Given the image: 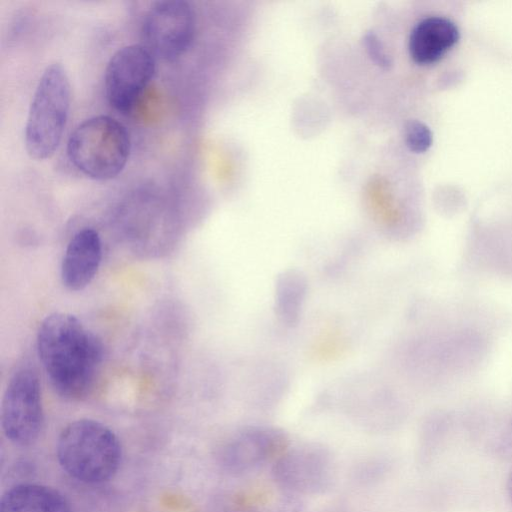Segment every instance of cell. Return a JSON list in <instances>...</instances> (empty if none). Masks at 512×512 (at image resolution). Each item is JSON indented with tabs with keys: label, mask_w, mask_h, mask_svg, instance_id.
I'll list each match as a JSON object with an SVG mask.
<instances>
[{
	"label": "cell",
	"mask_w": 512,
	"mask_h": 512,
	"mask_svg": "<svg viewBox=\"0 0 512 512\" xmlns=\"http://www.w3.org/2000/svg\"><path fill=\"white\" fill-rule=\"evenodd\" d=\"M154 72L155 57L142 44L118 49L108 61L104 75L109 104L122 113L131 111Z\"/></svg>",
	"instance_id": "obj_7"
},
{
	"label": "cell",
	"mask_w": 512,
	"mask_h": 512,
	"mask_svg": "<svg viewBox=\"0 0 512 512\" xmlns=\"http://www.w3.org/2000/svg\"><path fill=\"white\" fill-rule=\"evenodd\" d=\"M56 457L68 476L83 484L98 485L116 475L122 461V446L118 436L105 424L78 419L60 432Z\"/></svg>",
	"instance_id": "obj_2"
},
{
	"label": "cell",
	"mask_w": 512,
	"mask_h": 512,
	"mask_svg": "<svg viewBox=\"0 0 512 512\" xmlns=\"http://www.w3.org/2000/svg\"><path fill=\"white\" fill-rule=\"evenodd\" d=\"M70 100V82L63 66H47L34 91L25 125V147L31 158L44 160L54 154L67 123Z\"/></svg>",
	"instance_id": "obj_4"
},
{
	"label": "cell",
	"mask_w": 512,
	"mask_h": 512,
	"mask_svg": "<svg viewBox=\"0 0 512 512\" xmlns=\"http://www.w3.org/2000/svg\"><path fill=\"white\" fill-rule=\"evenodd\" d=\"M1 427L13 444L34 443L44 425L39 377L29 365L19 367L8 380L1 402Z\"/></svg>",
	"instance_id": "obj_5"
},
{
	"label": "cell",
	"mask_w": 512,
	"mask_h": 512,
	"mask_svg": "<svg viewBox=\"0 0 512 512\" xmlns=\"http://www.w3.org/2000/svg\"><path fill=\"white\" fill-rule=\"evenodd\" d=\"M102 260V242L92 228L79 230L70 239L61 263V281L70 291L87 287L96 276Z\"/></svg>",
	"instance_id": "obj_8"
},
{
	"label": "cell",
	"mask_w": 512,
	"mask_h": 512,
	"mask_svg": "<svg viewBox=\"0 0 512 512\" xmlns=\"http://www.w3.org/2000/svg\"><path fill=\"white\" fill-rule=\"evenodd\" d=\"M457 25L442 16H429L420 20L411 30L408 51L419 65H431L441 60L458 42Z\"/></svg>",
	"instance_id": "obj_9"
},
{
	"label": "cell",
	"mask_w": 512,
	"mask_h": 512,
	"mask_svg": "<svg viewBox=\"0 0 512 512\" xmlns=\"http://www.w3.org/2000/svg\"><path fill=\"white\" fill-rule=\"evenodd\" d=\"M305 291V280L298 272L289 271L281 276L277 287V309L284 323L292 325L297 321Z\"/></svg>",
	"instance_id": "obj_11"
},
{
	"label": "cell",
	"mask_w": 512,
	"mask_h": 512,
	"mask_svg": "<svg viewBox=\"0 0 512 512\" xmlns=\"http://www.w3.org/2000/svg\"><path fill=\"white\" fill-rule=\"evenodd\" d=\"M131 150L126 127L108 115L81 122L67 142V156L73 166L94 180H110L124 169Z\"/></svg>",
	"instance_id": "obj_3"
},
{
	"label": "cell",
	"mask_w": 512,
	"mask_h": 512,
	"mask_svg": "<svg viewBox=\"0 0 512 512\" xmlns=\"http://www.w3.org/2000/svg\"><path fill=\"white\" fill-rule=\"evenodd\" d=\"M364 44L369 56L376 64L381 67H388L391 64L389 57L385 54L381 42H379V39L374 33L368 32L365 34Z\"/></svg>",
	"instance_id": "obj_13"
},
{
	"label": "cell",
	"mask_w": 512,
	"mask_h": 512,
	"mask_svg": "<svg viewBox=\"0 0 512 512\" xmlns=\"http://www.w3.org/2000/svg\"><path fill=\"white\" fill-rule=\"evenodd\" d=\"M405 142L411 151L423 153L432 144V133L424 123L411 120L405 127Z\"/></svg>",
	"instance_id": "obj_12"
},
{
	"label": "cell",
	"mask_w": 512,
	"mask_h": 512,
	"mask_svg": "<svg viewBox=\"0 0 512 512\" xmlns=\"http://www.w3.org/2000/svg\"><path fill=\"white\" fill-rule=\"evenodd\" d=\"M195 28V12L188 2L158 1L144 16L142 45L155 58L172 61L187 51L194 38Z\"/></svg>",
	"instance_id": "obj_6"
},
{
	"label": "cell",
	"mask_w": 512,
	"mask_h": 512,
	"mask_svg": "<svg viewBox=\"0 0 512 512\" xmlns=\"http://www.w3.org/2000/svg\"><path fill=\"white\" fill-rule=\"evenodd\" d=\"M37 352L50 385L61 397H86L101 368V340L75 315L49 314L37 332Z\"/></svg>",
	"instance_id": "obj_1"
},
{
	"label": "cell",
	"mask_w": 512,
	"mask_h": 512,
	"mask_svg": "<svg viewBox=\"0 0 512 512\" xmlns=\"http://www.w3.org/2000/svg\"><path fill=\"white\" fill-rule=\"evenodd\" d=\"M0 512H73V509L57 489L44 484L21 483L2 495Z\"/></svg>",
	"instance_id": "obj_10"
}]
</instances>
